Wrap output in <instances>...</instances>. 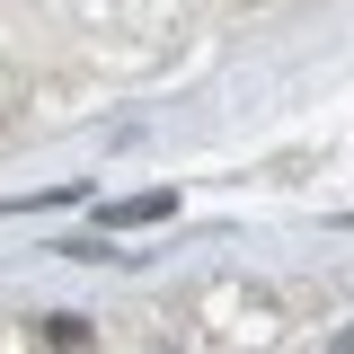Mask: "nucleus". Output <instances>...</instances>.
<instances>
[{
  "label": "nucleus",
  "instance_id": "nucleus-1",
  "mask_svg": "<svg viewBox=\"0 0 354 354\" xmlns=\"http://www.w3.org/2000/svg\"><path fill=\"white\" fill-rule=\"evenodd\" d=\"M169 204H177V195H133V204H115V213H106V221H115V230H124V221H160V213H169Z\"/></svg>",
  "mask_w": 354,
  "mask_h": 354
},
{
  "label": "nucleus",
  "instance_id": "nucleus-2",
  "mask_svg": "<svg viewBox=\"0 0 354 354\" xmlns=\"http://www.w3.org/2000/svg\"><path fill=\"white\" fill-rule=\"evenodd\" d=\"M328 354H354V328H346V337H337V346H328Z\"/></svg>",
  "mask_w": 354,
  "mask_h": 354
}]
</instances>
